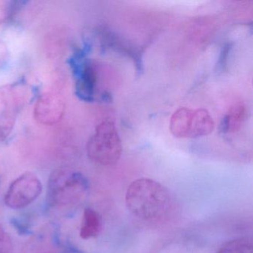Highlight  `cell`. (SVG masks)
<instances>
[{"label":"cell","instance_id":"obj_1","mask_svg":"<svg viewBox=\"0 0 253 253\" xmlns=\"http://www.w3.org/2000/svg\"><path fill=\"white\" fill-rule=\"evenodd\" d=\"M126 204L133 215L144 220H156L165 215L170 207L167 189L156 180L140 178L128 186Z\"/></svg>","mask_w":253,"mask_h":253},{"label":"cell","instance_id":"obj_2","mask_svg":"<svg viewBox=\"0 0 253 253\" xmlns=\"http://www.w3.org/2000/svg\"><path fill=\"white\" fill-rule=\"evenodd\" d=\"M88 189V180L79 171L69 168L54 170L48 182L47 199L50 205L63 207L76 204Z\"/></svg>","mask_w":253,"mask_h":253},{"label":"cell","instance_id":"obj_3","mask_svg":"<svg viewBox=\"0 0 253 253\" xmlns=\"http://www.w3.org/2000/svg\"><path fill=\"white\" fill-rule=\"evenodd\" d=\"M122 151L121 137L115 124L111 121L100 123L86 145L88 158L102 166L113 165L118 163Z\"/></svg>","mask_w":253,"mask_h":253},{"label":"cell","instance_id":"obj_4","mask_svg":"<svg viewBox=\"0 0 253 253\" xmlns=\"http://www.w3.org/2000/svg\"><path fill=\"white\" fill-rule=\"evenodd\" d=\"M29 97V86L25 83L0 87V143L5 141L12 132Z\"/></svg>","mask_w":253,"mask_h":253},{"label":"cell","instance_id":"obj_5","mask_svg":"<svg viewBox=\"0 0 253 253\" xmlns=\"http://www.w3.org/2000/svg\"><path fill=\"white\" fill-rule=\"evenodd\" d=\"M214 121L208 111L183 107L170 119L169 129L177 138H196L209 135L214 129Z\"/></svg>","mask_w":253,"mask_h":253},{"label":"cell","instance_id":"obj_6","mask_svg":"<svg viewBox=\"0 0 253 253\" xmlns=\"http://www.w3.org/2000/svg\"><path fill=\"white\" fill-rule=\"evenodd\" d=\"M42 190L39 177L33 172L27 171L11 183L4 197V202L13 210L25 208L38 199Z\"/></svg>","mask_w":253,"mask_h":253},{"label":"cell","instance_id":"obj_7","mask_svg":"<svg viewBox=\"0 0 253 253\" xmlns=\"http://www.w3.org/2000/svg\"><path fill=\"white\" fill-rule=\"evenodd\" d=\"M72 72L75 78V94L84 102L94 100L97 72L94 65L82 56H75L71 61Z\"/></svg>","mask_w":253,"mask_h":253},{"label":"cell","instance_id":"obj_8","mask_svg":"<svg viewBox=\"0 0 253 253\" xmlns=\"http://www.w3.org/2000/svg\"><path fill=\"white\" fill-rule=\"evenodd\" d=\"M66 103L63 97L55 92H45L38 98L34 108V118L38 124L54 126L65 115Z\"/></svg>","mask_w":253,"mask_h":253},{"label":"cell","instance_id":"obj_9","mask_svg":"<svg viewBox=\"0 0 253 253\" xmlns=\"http://www.w3.org/2000/svg\"><path fill=\"white\" fill-rule=\"evenodd\" d=\"M245 118V106L241 103L234 104L220 123V131L223 133L235 132L239 129Z\"/></svg>","mask_w":253,"mask_h":253},{"label":"cell","instance_id":"obj_10","mask_svg":"<svg viewBox=\"0 0 253 253\" xmlns=\"http://www.w3.org/2000/svg\"><path fill=\"white\" fill-rule=\"evenodd\" d=\"M101 217L96 210L86 208L84 210L80 235L84 240L91 239L100 233Z\"/></svg>","mask_w":253,"mask_h":253},{"label":"cell","instance_id":"obj_11","mask_svg":"<svg viewBox=\"0 0 253 253\" xmlns=\"http://www.w3.org/2000/svg\"><path fill=\"white\" fill-rule=\"evenodd\" d=\"M26 1H0V26L11 23L26 5Z\"/></svg>","mask_w":253,"mask_h":253},{"label":"cell","instance_id":"obj_12","mask_svg":"<svg viewBox=\"0 0 253 253\" xmlns=\"http://www.w3.org/2000/svg\"><path fill=\"white\" fill-rule=\"evenodd\" d=\"M217 253H253V244L246 238H238L225 243Z\"/></svg>","mask_w":253,"mask_h":253},{"label":"cell","instance_id":"obj_13","mask_svg":"<svg viewBox=\"0 0 253 253\" xmlns=\"http://www.w3.org/2000/svg\"><path fill=\"white\" fill-rule=\"evenodd\" d=\"M12 246L11 237L5 232L2 224H0V253H9Z\"/></svg>","mask_w":253,"mask_h":253},{"label":"cell","instance_id":"obj_14","mask_svg":"<svg viewBox=\"0 0 253 253\" xmlns=\"http://www.w3.org/2000/svg\"><path fill=\"white\" fill-rule=\"evenodd\" d=\"M9 60L8 47L3 41L0 40V72L3 70Z\"/></svg>","mask_w":253,"mask_h":253},{"label":"cell","instance_id":"obj_15","mask_svg":"<svg viewBox=\"0 0 253 253\" xmlns=\"http://www.w3.org/2000/svg\"><path fill=\"white\" fill-rule=\"evenodd\" d=\"M232 42H226L222 48L221 53H220V58H219L218 67L220 69H223L226 66V62H227L228 54L230 52L232 49Z\"/></svg>","mask_w":253,"mask_h":253}]
</instances>
